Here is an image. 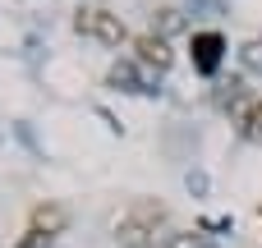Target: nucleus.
<instances>
[{"mask_svg":"<svg viewBox=\"0 0 262 248\" xmlns=\"http://www.w3.org/2000/svg\"><path fill=\"white\" fill-rule=\"evenodd\" d=\"M161 216H166V207H161V202H138V207H129V212L115 221V239H120V248H143V244H152V235H157Z\"/></svg>","mask_w":262,"mask_h":248,"instance_id":"nucleus-1","label":"nucleus"},{"mask_svg":"<svg viewBox=\"0 0 262 248\" xmlns=\"http://www.w3.org/2000/svg\"><path fill=\"white\" fill-rule=\"evenodd\" d=\"M74 28L83 32V37H97V41H106V46H120L129 32H124V23L115 18V14H106V9H97V5H88V9H78L74 14Z\"/></svg>","mask_w":262,"mask_h":248,"instance_id":"nucleus-2","label":"nucleus"},{"mask_svg":"<svg viewBox=\"0 0 262 248\" xmlns=\"http://www.w3.org/2000/svg\"><path fill=\"white\" fill-rule=\"evenodd\" d=\"M226 55V37L221 32H193V69L198 74H216Z\"/></svg>","mask_w":262,"mask_h":248,"instance_id":"nucleus-3","label":"nucleus"},{"mask_svg":"<svg viewBox=\"0 0 262 248\" xmlns=\"http://www.w3.org/2000/svg\"><path fill=\"white\" fill-rule=\"evenodd\" d=\"M111 87H120V92H152V74H143L134 60H115L111 64Z\"/></svg>","mask_w":262,"mask_h":248,"instance_id":"nucleus-4","label":"nucleus"},{"mask_svg":"<svg viewBox=\"0 0 262 248\" xmlns=\"http://www.w3.org/2000/svg\"><path fill=\"white\" fill-rule=\"evenodd\" d=\"M134 46H138V60H143V64H152L157 74H161V69H170V46H166V37L143 32V37H134Z\"/></svg>","mask_w":262,"mask_h":248,"instance_id":"nucleus-5","label":"nucleus"},{"mask_svg":"<svg viewBox=\"0 0 262 248\" xmlns=\"http://www.w3.org/2000/svg\"><path fill=\"white\" fill-rule=\"evenodd\" d=\"M32 230L60 235V230H64V212H60V207H37V212H32Z\"/></svg>","mask_w":262,"mask_h":248,"instance_id":"nucleus-6","label":"nucleus"},{"mask_svg":"<svg viewBox=\"0 0 262 248\" xmlns=\"http://www.w3.org/2000/svg\"><path fill=\"white\" fill-rule=\"evenodd\" d=\"M239 133H244L249 143H262V101H253V106L239 115Z\"/></svg>","mask_w":262,"mask_h":248,"instance_id":"nucleus-7","label":"nucleus"},{"mask_svg":"<svg viewBox=\"0 0 262 248\" xmlns=\"http://www.w3.org/2000/svg\"><path fill=\"white\" fill-rule=\"evenodd\" d=\"M166 248H212V239H207L203 230H184V235H170Z\"/></svg>","mask_w":262,"mask_h":248,"instance_id":"nucleus-8","label":"nucleus"},{"mask_svg":"<svg viewBox=\"0 0 262 248\" xmlns=\"http://www.w3.org/2000/svg\"><path fill=\"white\" fill-rule=\"evenodd\" d=\"M239 60H244V69H262V41H244Z\"/></svg>","mask_w":262,"mask_h":248,"instance_id":"nucleus-9","label":"nucleus"},{"mask_svg":"<svg viewBox=\"0 0 262 248\" xmlns=\"http://www.w3.org/2000/svg\"><path fill=\"white\" fill-rule=\"evenodd\" d=\"M180 23H184V18H180V9H157V28H161L157 37H166V32H175Z\"/></svg>","mask_w":262,"mask_h":248,"instance_id":"nucleus-10","label":"nucleus"},{"mask_svg":"<svg viewBox=\"0 0 262 248\" xmlns=\"http://www.w3.org/2000/svg\"><path fill=\"white\" fill-rule=\"evenodd\" d=\"M14 248H51V235H46V230H28Z\"/></svg>","mask_w":262,"mask_h":248,"instance_id":"nucleus-11","label":"nucleus"},{"mask_svg":"<svg viewBox=\"0 0 262 248\" xmlns=\"http://www.w3.org/2000/svg\"><path fill=\"white\" fill-rule=\"evenodd\" d=\"M193 9H198L203 18H212V14H221V5H216V0H193Z\"/></svg>","mask_w":262,"mask_h":248,"instance_id":"nucleus-12","label":"nucleus"},{"mask_svg":"<svg viewBox=\"0 0 262 248\" xmlns=\"http://www.w3.org/2000/svg\"><path fill=\"white\" fill-rule=\"evenodd\" d=\"M184 184H189L193 193H203V189H207V175H193V170H189V179H184Z\"/></svg>","mask_w":262,"mask_h":248,"instance_id":"nucleus-13","label":"nucleus"}]
</instances>
